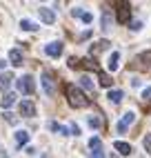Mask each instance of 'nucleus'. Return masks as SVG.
<instances>
[{"label":"nucleus","mask_w":151,"mask_h":158,"mask_svg":"<svg viewBox=\"0 0 151 158\" xmlns=\"http://www.w3.org/2000/svg\"><path fill=\"white\" fill-rule=\"evenodd\" d=\"M18 89L22 91V94H27V96H31V94L36 91V82H34V78L31 76H22L18 80Z\"/></svg>","instance_id":"obj_2"},{"label":"nucleus","mask_w":151,"mask_h":158,"mask_svg":"<svg viewBox=\"0 0 151 158\" xmlns=\"http://www.w3.org/2000/svg\"><path fill=\"white\" fill-rule=\"evenodd\" d=\"M80 85H82L84 89H87L89 94H93V82L89 80V76H82V78H80Z\"/></svg>","instance_id":"obj_20"},{"label":"nucleus","mask_w":151,"mask_h":158,"mask_svg":"<svg viewBox=\"0 0 151 158\" xmlns=\"http://www.w3.org/2000/svg\"><path fill=\"white\" fill-rule=\"evenodd\" d=\"M89 158H104V152H102V147H100V149H93Z\"/></svg>","instance_id":"obj_25"},{"label":"nucleus","mask_w":151,"mask_h":158,"mask_svg":"<svg viewBox=\"0 0 151 158\" xmlns=\"http://www.w3.org/2000/svg\"><path fill=\"white\" fill-rule=\"evenodd\" d=\"M109 40H98V43H96V45H91V49H89V54L91 56H98L100 54V51H104V49H109Z\"/></svg>","instance_id":"obj_8"},{"label":"nucleus","mask_w":151,"mask_h":158,"mask_svg":"<svg viewBox=\"0 0 151 158\" xmlns=\"http://www.w3.org/2000/svg\"><path fill=\"white\" fill-rule=\"evenodd\" d=\"M20 116H27V118L36 116V105H34V102H29V100L20 102Z\"/></svg>","instance_id":"obj_6"},{"label":"nucleus","mask_w":151,"mask_h":158,"mask_svg":"<svg viewBox=\"0 0 151 158\" xmlns=\"http://www.w3.org/2000/svg\"><path fill=\"white\" fill-rule=\"evenodd\" d=\"M142 98H145V100H147V102H149V100H151V87H149V89H145V91H142Z\"/></svg>","instance_id":"obj_29"},{"label":"nucleus","mask_w":151,"mask_h":158,"mask_svg":"<svg viewBox=\"0 0 151 158\" xmlns=\"http://www.w3.org/2000/svg\"><path fill=\"white\" fill-rule=\"evenodd\" d=\"M45 51H47V56L58 58V56L62 54V43H49V45L45 47Z\"/></svg>","instance_id":"obj_7"},{"label":"nucleus","mask_w":151,"mask_h":158,"mask_svg":"<svg viewBox=\"0 0 151 158\" xmlns=\"http://www.w3.org/2000/svg\"><path fill=\"white\" fill-rule=\"evenodd\" d=\"M5 65H7V62H5V60H0V69H2V67H5Z\"/></svg>","instance_id":"obj_31"},{"label":"nucleus","mask_w":151,"mask_h":158,"mask_svg":"<svg viewBox=\"0 0 151 158\" xmlns=\"http://www.w3.org/2000/svg\"><path fill=\"white\" fill-rule=\"evenodd\" d=\"M5 118H7V123H11V125H16V123H18V118H16L14 114H9V111L5 114Z\"/></svg>","instance_id":"obj_26"},{"label":"nucleus","mask_w":151,"mask_h":158,"mask_svg":"<svg viewBox=\"0 0 151 158\" xmlns=\"http://www.w3.org/2000/svg\"><path fill=\"white\" fill-rule=\"evenodd\" d=\"M89 147H91V149H100V138H98V136L89 140Z\"/></svg>","instance_id":"obj_24"},{"label":"nucleus","mask_w":151,"mask_h":158,"mask_svg":"<svg viewBox=\"0 0 151 158\" xmlns=\"http://www.w3.org/2000/svg\"><path fill=\"white\" fill-rule=\"evenodd\" d=\"M102 29H104V31H109V29H111V16H109V11H104V14H102Z\"/></svg>","instance_id":"obj_21"},{"label":"nucleus","mask_w":151,"mask_h":158,"mask_svg":"<svg viewBox=\"0 0 151 158\" xmlns=\"http://www.w3.org/2000/svg\"><path fill=\"white\" fill-rule=\"evenodd\" d=\"M113 147H116V149L120 152L122 156H129V154H131V145H129V143H122V140H116V145H113Z\"/></svg>","instance_id":"obj_13"},{"label":"nucleus","mask_w":151,"mask_h":158,"mask_svg":"<svg viewBox=\"0 0 151 158\" xmlns=\"http://www.w3.org/2000/svg\"><path fill=\"white\" fill-rule=\"evenodd\" d=\"M11 80H14L11 73H0V89L7 91V89H9V85H11Z\"/></svg>","instance_id":"obj_14"},{"label":"nucleus","mask_w":151,"mask_h":158,"mask_svg":"<svg viewBox=\"0 0 151 158\" xmlns=\"http://www.w3.org/2000/svg\"><path fill=\"white\" fill-rule=\"evenodd\" d=\"M14 102H16V94H5V98L0 100V105H2L5 109H7V107H11Z\"/></svg>","instance_id":"obj_18"},{"label":"nucleus","mask_w":151,"mask_h":158,"mask_svg":"<svg viewBox=\"0 0 151 158\" xmlns=\"http://www.w3.org/2000/svg\"><path fill=\"white\" fill-rule=\"evenodd\" d=\"M38 14H40V18L45 20L47 25H51L53 20H56V16H53V11H51V9H47V7H40V9H38Z\"/></svg>","instance_id":"obj_9"},{"label":"nucleus","mask_w":151,"mask_h":158,"mask_svg":"<svg viewBox=\"0 0 151 158\" xmlns=\"http://www.w3.org/2000/svg\"><path fill=\"white\" fill-rule=\"evenodd\" d=\"M118 23H129V14H131V9H129V2L122 0V2H118Z\"/></svg>","instance_id":"obj_3"},{"label":"nucleus","mask_w":151,"mask_h":158,"mask_svg":"<svg viewBox=\"0 0 151 158\" xmlns=\"http://www.w3.org/2000/svg\"><path fill=\"white\" fill-rule=\"evenodd\" d=\"M89 125H91V127H93V129H98V127H100V125H102V120L98 118V116H89Z\"/></svg>","instance_id":"obj_23"},{"label":"nucleus","mask_w":151,"mask_h":158,"mask_svg":"<svg viewBox=\"0 0 151 158\" xmlns=\"http://www.w3.org/2000/svg\"><path fill=\"white\" fill-rule=\"evenodd\" d=\"M131 29H133V31L142 29V23H140V20H133V23H131Z\"/></svg>","instance_id":"obj_28"},{"label":"nucleus","mask_w":151,"mask_h":158,"mask_svg":"<svg viewBox=\"0 0 151 158\" xmlns=\"http://www.w3.org/2000/svg\"><path fill=\"white\" fill-rule=\"evenodd\" d=\"M20 27H22L25 31H36V29H38V25L31 23V20H20Z\"/></svg>","instance_id":"obj_19"},{"label":"nucleus","mask_w":151,"mask_h":158,"mask_svg":"<svg viewBox=\"0 0 151 158\" xmlns=\"http://www.w3.org/2000/svg\"><path fill=\"white\" fill-rule=\"evenodd\" d=\"M42 87H45V94H47V96H53V91H56V82H53V78H51L49 71L42 73Z\"/></svg>","instance_id":"obj_4"},{"label":"nucleus","mask_w":151,"mask_h":158,"mask_svg":"<svg viewBox=\"0 0 151 158\" xmlns=\"http://www.w3.org/2000/svg\"><path fill=\"white\" fill-rule=\"evenodd\" d=\"M136 62H140V67H142V69H149V67H151V51L140 54V56L136 58Z\"/></svg>","instance_id":"obj_10"},{"label":"nucleus","mask_w":151,"mask_h":158,"mask_svg":"<svg viewBox=\"0 0 151 158\" xmlns=\"http://www.w3.org/2000/svg\"><path fill=\"white\" fill-rule=\"evenodd\" d=\"M69 67H73V69L80 67V60H78V58H69Z\"/></svg>","instance_id":"obj_27"},{"label":"nucleus","mask_w":151,"mask_h":158,"mask_svg":"<svg viewBox=\"0 0 151 158\" xmlns=\"http://www.w3.org/2000/svg\"><path fill=\"white\" fill-rule=\"evenodd\" d=\"M98 80H100V85H102V87H111V85H113V78L109 76V73H104V71L98 73Z\"/></svg>","instance_id":"obj_15"},{"label":"nucleus","mask_w":151,"mask_h":158,"mask_svg":"<svg viewBox=\"0 0 151 158\" xmlns=\"http://www.w3.org/2000/svg\"><path fill=\"white\" fill-rule=\"evenodd\" d=\"M27 140H29V134H27V131H18V134H16V143H18V145H25Z\"/></svg>","instance_id":"obj_22"},{"label":"nucleus","mask_w":151,"mask_h":158,"mask_svg":"<svg viewBox=\"0 0 151 158\" xmlns=\"http://www.w3.org/2000/svg\"><path fill=\"white\" fill-rule=\"evenodd\" d=\"M107 98H109L111 102H122V98H124V94H122L120 89H111V91H109V96H107Z\"/></svg>","instance_id":"obj_16"},{"label":"nucleus","mask_w":151,"mask_h":158,"mask_svg":"<svg viewBox=\"0 0 151 158\" xmlns=\"http://www.w3.org/2000/svg\"><path fill=\"white\" fill-rule=\"evenodd\" d=\"M9 60H11V65L20 67V65H22V54H20L18 49H11V51H9Z\"/></svg>","instance_id":"obj_12"},{"label":"nucleus","mask_w":151,"mask_h":158,"mask_svg":"<svg viewBox=\"0 0 151 158\" xmlns=\"http://www.w3.org/2000/svg\"><path fill=\"white\" fill-rule=\"evenodd\" d=\"M64 91H67V98H69V105H71V107L82 109V107H87V105H89V98L84 96V94H82L78 87L67 85V87H64Z\"/></svg>","instance_id":"obj_1"},{"label":"nucleus","mask_w":151,"mask_h":158,"mask_svg":"<svg viewBox=\"0 0 151 158\" xmlns=\"http://www.w3.org/2000/svg\"><path fill=\"white\" fill-rule=\"evenodd\" d=\"M145 147H147V152L151 154V136H147V138H145Z\"/></svg>","instance_id":"obj_30"},{"label":"nucleus","mask_w":151,"mask_h":158,"mask_svg":"<svg viewBox=\"0 0 151 158\" xmlns=\"http://www.w3.org/2000/svg\"><path fill=\"white\" fill-rule=\"evenodd\" d=\"M118 60H120V54H118V51H113V54L109 56V62H107L111 71H116V69H118V65H120V62H118Z\"/></svg>","instance_id":"obj_17"},{"label":"nucleus","mask_w":151,"mask_h":158,"mask_svg":"<svg viewBox=\"0 0 151 158\" xmlns=\"http://www.w3.org/2000/svg\"><path fill=\"white\" fill-rule=\"evenodd\" d=\"M71 14H73L76 18H80V20H82V23H91V20H93V16H91L89 11H82V9H80V7H78V9H73V11H71Z\"/></svg>","instance_id":"obj_11"},{"label":"nucleus","mask_w":151,"mask_h":158,"mask_svg":"<svg viewBox=\"0 0 151 158\" xmlns=\"http://www.w3.org/2000/svg\"><path fill=\"white\" fill-rule=\"evenodd\" d=\"M133 120H136V114H133V111H127V114L122 116V120L118 123V134H124L127 127H129V125H131Z\"/></svg>","instance_id":"obj_5"}]
</instances>
